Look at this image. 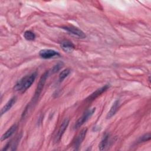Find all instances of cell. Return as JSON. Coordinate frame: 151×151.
<instances>
[{
    "label": "cell",
    "instance_id": "obj_1",
    "mask_svg": "<svg viewBox=\"0 0 151 151\" xmlns=\"http://www.w3.org/2000/svg\"><path fill=\"white\" fill-rule=\"evenodd\" d=\"M50 75V71H49V70H48V71H46L40 77V80L38 81V83L37 84L35 91L34 93V95L31 102L27 105V106L26 107L25 109L24 110V111H23V113L22 114V119L25 117L26 114L28 113V111L31 109V108H32L33 105L34 104H35L36 102L37 101V100H38V98L40 96V94L41 93V92L42 91V89L44 88V84H45V81H46V80Z\"/></svg>",
    "mask_w": 151,
    "mask_h": 151
},
{
    "label": "cell",
    "instance_id": "obj_2",
    "mask_svg": "<svg viewBox=\"0 0 151 151\" xmlns=\"http://www.w3.org/2000/svg\"><path fill=\"white\" fill-rule=\"evenodd\" d=\"M37 73L36 72L32 73L31 74L27 75L19 80H18L14 87V90L16 91L20 92L21 93H24L27 90L34 82Z\"/></svg>",
    "mask_w": 151,
    "mask_h": 151
},
{
    "label": "cell",
    "instance_id": "obj_3",
    "mask_svg": "<svg viewBox=\"0 0 151 151\" xmlns=\"http://www.w3.org/2000/svg\"><path fill=\"white\" fill-rule=\"evenodd\" d=\"M96 111V108L93 107L91 109H90L87 110L83 115L81 117H80L75 123L74 125V129H78L84 123H86L91 117V116Z\"/></svg>",
    "mask_w": 151,
    "mask_h": 151
},
{
    "label": "cell",
    "instance_id": "obj_4",
    "mask_svg": "<svg viewBox=\"0 0 151 151\" xmlns=\"http://www.w3.org/2000/svg\"><path fill=\"white\" fill-rule=\"evenodd\" d=\"M69 124V119L68 118H65L64 119V120L62 122L61 124H60L59 129L54 137V142L55 143H58L60 141L63 134L64 133L65 130L67 129L68 126Z\"/></svg>",
    "mask_w": 151,
    "mask_h": 151
},
{
    "label": "cell",
    "instance_id": "obj_5",
    "mask_svg": "<svg viewBox=\"0 0 151 151\" xmlns=\"http://www.w3.org/2000/svg\"><path fill=\"white\" fill-rule=\"evenodd\" d=\"M63 29L67 31L69 33L79 37L80 38H84L86 37V35L81 29L73 26H64L61 27Z\"/></svg>",
    "mask_w": 151,
    "mask_h": 151
},
{
    "label": "cell",
    "instance_id": "obj_6",
    "mask_svg": "<svg viewBox=\"0 0 151 151\" xmlns=\"http://www.w3.org/2000/svg\"><path fill=\"white\" fill-rule=\"evenodd\" d=\"M39 55L44 59H50L54 57H59L58 52L51 49H43L40 51Z\"/></svg>",
    "mask_w": 151,
    "mask_h": 151
},
{
    "label": "cell",
    "instance_id": "obj_7",
    "mask_svg": "<svg viewBox=\"0 0 151 151\" xmlns=\"http://www.w3.org/2000/svg\"><path fill=\"white\" fill-rule=\"evenodd\" d=\"M110 87L109 84H106L104 86L97 89L95 91H94L93 93H91L87 99V101H92L94 100H95L96 98H97L99 96H100L102 93L105 92L107 90H108Z\"/></svg>",
    "mask_w": 151,
    "mask_h": 151
},
{
    "label": "cell",
    "instance_id": "obj_8",
    "mask_svg": "<svg viewBox=\"0 0 151 151\" xmlns=\"http://www.w3.org/2000/svg\"><path fill=\"white\" fill-rule=\"evenodd\" d=\"M87 132V129H83L80 133L78 134V136H77L76 140L74 142V149L76 150H78L80 146L81 145V144L82 143L83 141L84 140V139H85V137L86 136Z\"/></svg>",
    "mask_w": 151,
    "mask_h": 151
},
{
    "label": "cell",
    "instance_id": "obj_9",
    "mask_svg": "<svg viewBox=\"0 0 151 151\" xmlns=\"http://www.w3.org/2000/svg\"><path fill=\"white\" fill-rule=\"evenodd\" d=\"M61 48L65 52H71L75 48L74 44L69 40H63L60 43Z\"/></svg>",
    "mask_w": 151,
    "mask_h": 151
},
{
    "label": "cell",
    "instance_id": "obj_10",
    "mask_svg": "<svg viewBox=\"0 0 151 151\" xmlns=\"http://www.w3.org/2000/svg\"><path fill=\"white\" fill-rule=\"evenodd\" d=\"M16 101H17V97L15 96H14L11 99H10L8 101V102L1 109V116H2L4 113H6L8 110H9L11 109V107L14 105Z\"/></svg>",
    "mask_w": 151,
    "mask_h": 151
},
{
    "label": "cell",
    "instance_id": "obj_11",
    "mask_svg": "<svg viewBox=\"0 0 151 151\" xmlns=\"http://www.w3.org/2000/svg\"><path fill=\"white\" fill-rule=\"evenodd\" d=\"M17 124H14L13 125H12L1 136V140L3 141L7 139H8L9 137H11L14 133V132L17 130Z\"/></svg>",
    "mask_w": 151,
    "mask_h": 151
},
{
    "label": "cell",
    "instance_id": "obj_12",
    "mask_svg": "<svg viewBox=\"0 0 151 151\" xmlns=\"http://www.w3.org/2000/svg\"><path fill=\"white\" fill-rule=\"evenodd\" d=\"M119 106H120V101L119 100H116L114 101V102L113 103L112 106L111 107L109 111L108 112L107 114V119H110L111 117H112L117 111L119 108Z\"/></svg>",
    "mask_w": 151,
    "mask_h": 151
},
{
    "label": "cell",
    "instance_id": "obj_13",
    "mask_svg": "<svg viewBox=\"0 0 151 151\" xmlns=\"http://www.w3.org/2000/svg\"><path fill=\"white\" fill-rule=\"evenodd\" d=\"M109 134H106L102 140H101L100 143L99 145V148L100 150H103L106 149V147H107L108 143H109Z\"/></svg>",
    "mask_w": 151,
    "mask_h": 151
},
{
    "label": "cell",
    "instance_id": "obj_14",
    "mask_svg": "<svg viewBox=\"0 0 151 151\" xmlns=\"http://www.w3.org/2000/svg\"><path fill=\"white\" fill-rule=\"evenodd\" d=\"M24 37L25 38V40L28 41H33L35 38V35L32 31L28 30L24 32Z\"/></svg>",
    "mask_w": 151,
    "mask_h": 151
},
{
    "label": "cell",
    "instance_id": "obj_15",
    "mask_svg": "<svg viewBox=\"0 0 151 151\" xmlns=\"http://www.w3.org/2000/svg\"><path fill=\"white\" fill-rule=\"evenodd\" d=\"M151 138V135H150V133H146L143 135H142V136H140L137 141H136V143H140L142 142H145L148 140H150Z\"/></svg>",
    "mask_w": 151,
    "mask_h": 151
},
{
    "label": "cell",
    "instance_id": "obj_16",
    "mask_svg": "<svg viewBox=\"0 0 151 151\" xmlns=\"http://www.w3.org/2000/svg\"><path fill=\"white\" fill-rule=\"evenodd\" d=\"M70 73V70L69 68H66L63 70L59 74V81L61 82L65 79Z\"/></svg>",
    "mask_w": 151,
    "mask_h": 151
},
{
    "label": "cell",
    "instance_id": "obj_17",
    "mask_svg": "<svg viewBox=\"0 0 151 151\" xmlns=\"http://www.w3.org/2000/svg\"><path fill=\"white\" fill-rule=\"evenodd\" d=\"M63 65V63H58L55 65H54L50 70H49L50 74H53L57 73L61 68Z\"/></svg>",
    "mask_w": 151,
    "mask_h": 151
}]
</instances>
